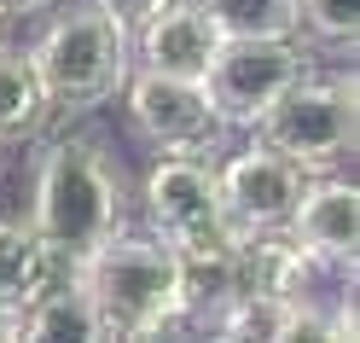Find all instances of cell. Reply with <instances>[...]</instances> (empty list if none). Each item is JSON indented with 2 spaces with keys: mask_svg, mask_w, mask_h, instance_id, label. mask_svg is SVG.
Masks as SVG:
<instances>
[{
  "mask_svg": "<svg viewBox=\"0 0 360 343\" xmlns=\"http://www.w3.org/2000/svg\"><path fill=\"white\" fill-rule=\"evenodd\" d=\"M30 70L47 94L53 117L58 111L82 117V111L122 94V82L134 70V47L122 24H110L99 6H82V12H58L41 30V41L30 47Z\"/></svg>",
  "mask_w": 360,
  "mask_h": 343,
  "instance_id": "3957f363",
  "label": "cell"
},
{
  "mask_svg": "<svg viewBox=\"0 0 360 343\" xmlns=\"http://www.w3.org/2000/svg\"><path fill=\"white\" fill-rule=\"evenodd\" d=\"M76 280L99 308L105 337H157L180 326V256L169 239L110 233L76 262Z\"/></svg>",
  "mask_w": 360,
  "mask_h": 343,
  "instance_id": "6da1fadb",
  "label": "cell"
},
{
  "mask_svg": "<svg viewBox=\"0 0 360 343\" xmlns=\"http://www.w3.org/2000/svg\"><path fill=\"white\" fill-rule=\"evenodd\" d=\"M128 47H134V64H140V70L204 82L210 58L221 47V30L210 24V12L198 6V0H163V6L128 35Z\"/></svg>",
  "mask_w": 360,
  "mask_h": 343,
  "instance_id": "9c48e42d",
  "label": "cell"
},
{
  "mask_svg": "<svg viewBox=\"0 0 360 343\" xmlns=\"http://www.w3.org/2000/svg\"><path fill=\"white\" fill-rule=\"evenodd\" d=\"M360 111H354V70L314 76L302 70L285 94L267 105V117L256 123V140L290 157L302 175H331L354 157Z\"/></svg>",
  "mask_w": 360,
  "mask_h": 343,
  "instance_id": "277c9868",
  "label": "cell"
},
{
  "mask_svg": "<svg viewBox=\"0 0 360 343\" xmlns=\"http://www.w3.org/2000/svg\"><path fill=\"white\" fill-rule=\"evenodd\" d=\"M76 262L82 256L47 244L30 221H0V308L24 314L30 297H41V291L58 285V280H70Z\"/></svg>",
  "mask_w": 360,
  "mask_h": 343,
  "instance_id": "8fae6325",
  "label": "cell"
},
{
  "mask_svg": "<svg viewBox=\"0 0 360 343\" xmlns=\"http://www.w3.org/2000/svg\"><path fill=\"white\" fill-rule=\"evenodd\" d=\"M18 337H105V326H99V308L87 297V285L70 273V280H58L24 303Z\"/></svg>",
  "mask_w": 360,
  "mask_h": 343,
  "instance_id": "4fadbf2b",
  "label": "cell"
},
{
  "mask_svg": "<svg viewBox=\"0 0 360 343\" xmlns=\"http://www.w3.org/2000/svg\"><path fill=\"white\" fill-rule=\"evenodd\" d=\"M297 30H308L326 47H354L360 35V0H297Z\"/></svg>",
  "mask_w": 360,
  "mask_h": 343,
  "instance_id": "e0dca14e",
  "label": "cell"
},
{
  "mask_svg": "<svg viewBox=\"0 0 360 343\" xmlns=\"http://www.w3.org/2000/svg\"><path fill=\"white\" fill-rule=\"evenodd\" d=\"M53 123V105L41 94V82L30 70V53L0 47V146L6 140H30Z\"/></svg>",
  "mask_w": 360,
  "mask_h": 343,
  "instance_id": "5bb4252c",
  "label": "cell"
},
{
  "mask_svg": "<svg viewBox=\"0 0 360 343\" xmlns=\"http://www.w3.org/2000/svg\"><path fill=\"white\" fill-rule=\"evenodd\" d=\"M308 70L302 35H221L204 70V94L221 128H256L290 82Z\"/></svg>",
  "mask_w": 360,
  "mask_h": 343,
  "instance_id": "5b68a950",
  "label": "cell"
},
{
  "mask_svg": "<svg viewBox=\"0 0 360 343\" xmlns=\"http://www.w3.org/2000/svg\"><path fill=\"white\" fill-rule=\"evenodd\" d=\"M180 256V326H215V314L244 291L238 280V239H221V244H192V250H174Z\"/></svg>",
  "mask_w": 360,
  "mask_h": 343,
  "instance_id": "7c38bea8",
  "label": "cell"
},
{
  "mask_svg": "<svg viewBox=\"0 0 360 343\" xmlns=\"http://www.w3.org/2000/svg\"><path fill=\"white\" fill-rule=\"evenodd\" d=\"M122 99H128V123L157 151H210V140L221 134L204 82H192V76H163V70L134 64L122 82Z\"/></svg>",
  "mask_w": 360,
  "mask_h": 343,
  "instance_id": "ba28073f",
  "label": "cell"
},
{
  "mask_svg": "<svg viewBox=\"0 0 360 343\" xmlns=\"http://www.w3.org/2000/svg\"><path fill=\"white\" fill-rule=\"evenodd\" d=\"M128 210V192H122V175L117 163L105 157L99 140H53L41 151V169H35V198H30V227L47 244L70 250V256H87L99 239H110L122 227Z\"/></svg>",
  "mask_w": 360,
  "mask_h": 343,
  "instance_id": "7a4b0ae2",
  "label": "cell"
},
{
  "mask_svg": "<svg viewBox=\"0 0 360 343\" xmlns=\"http://www.w3.org/2000/svg\"><path fill=\"white\" fill-rule=\"evenodd\" d=\"M221 180V210H227V227L244 239V233H285L290 210H297V198L308 187V175L279 157L274 146H244L233 151L227 163L215 169Z\"/></svg>",
  "mask_w": 360,
  "mask_h": 343,
  "instance_id": "52a82bcc",
  "label": "cell"
},
{
  "mask_svg": "<svg viewBox=\"0 0 360 343\" xmlns=\"http://www.w3.org/2000/svg\"><path fill=\"white\" fill-rule=\"evenodd\" d=\"M221 35H297V0H198Z\"/></svg>",
  "mask_w": 360,
  "mask_h": 343,
  "instance_id": "2e32d148",
  "label": "cell"
},
{
  "mask_svg": "<svg viewBox=\"0 0 360 343\" xmlns=\"http://www.w3.org/2000/svg\"><path fill=\"white\" fill-rule=\"evenodd\" d=\"M140 204H146L151 233L169 239L174 250L238 239L233 227H227V210H221V180H215V163H204V151H163V157L146 169Z\"/></svg>",
  "mask_w": 360,
  "mask_h": 343,
  "instance_id": "8992f818",
  "label": "cell"
},
{
  "mask_svg": "<svg viewBox=\"0 0 360 343\" xmlns=\"http://www.w3.org/2000/svg\"><path fill=\"white\" fill-rule=\"evenodd\" d=\"M285 233L302 250H314V256L354 268V244H360V192H354V180H343L337 169L331 175H308V187L297 198V210H290Z\"/></svg>",
  "mask_w": 360,
  "mask_h": 343,
  "instance_id": "30bf717a",
  "label": "cell"
},
{
  "mask_svg": "<svg viewBox=\"0 0 360 343\" xmlns=\"http://www.w3.org/2000/svg\"><path fill=\"white\" fill-rule=\"evenodd\" d=\"M41 6H53V0H0V12H41Z\"/></svg>",
  "mask_w": 360,
  "mask_h": 343,
  "instance_id": "d6986e66",
  "label": "cell"
},
{
  "mask_svg": "<svg viewBox=\"0 0 360 343\" xmlns=\"http://www.w3.org/2000/svg\"><path fill=\"white\" fill-rule=\"evenodd\" d=\"M0 47H6V35H0Z\"/></svg>",
  "mask_w": 360,
  "mask_h": 343,
  "instance_id": "ffe728a7",
  "label": "cell"
},
{
  "mask_svg": "<svg viewBox=\"0 0 360 343\" xmlns=\"http://www.w3.org/2000/svg\"><path fill=\"white\" fill-rule=\"evenodd\" d=\"M210 332H221V337H297V303L279 291H238L215 314Z\"/></svg>",
  "mask_w": 360,
  "mask_h": 343,
  "instance_id": "9a60e30c",
  "label": "cell"
},
{
  "mask_svg": "<svg viewBox=\"0 0 360 343\" xmlns=\"http://www.w3.org/2000/svg\"><path fill=\"white\" fill-rule=\"evenodd\" d=\"M94 6L110 18V24H122V30L134 35V30H140V24H146V18H151L157 6H163V0H94Z\"/></svg>",
  "mask_w": 360,
  "mask_h": 343,
  "instance_id": "ac0fdd59",
  "label": "cell"
}]
</instances>
